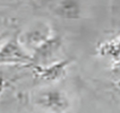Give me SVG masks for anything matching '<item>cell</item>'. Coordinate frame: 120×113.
<instances>
[{
    "mask_svg": "<svg viewBox=\"0 0 120 113\" xmlns=\"http://www.w3.org/2000/svg\"><path fill=\"white\" fill-rule=\"evenodd\" d=\"M7 40H8V35L6 33H0V47L5 44Z\"/></svg>",
    "mask_w": 120,
    "mask_h": 113,
    "instance_id": "ba28073f",
    "label": "cell"
},
{
    "mask_svg": "<svg viewBox=\"0 0 120 113\" xmlns=\"http://www.w3.org/2000/svg\"><path fill=\"white\" fill-rule=\"evenodd\" d=\"M54 34L56 33L50 24L45 22H36L25 28L20 33L17 41L19 42L23 49L31 55L38 47H40Z\"/></svg>",
    "mask_w": 120,
    "mask_h": 113,
    "instance_id": "6da1fadb",
    "label": "cell"
},
{
    "mask_svg": "<svg viewBox=\"0 0 120 113\" xmlns=\"http://www.w3.org/2000/svg\"><path fill=\"white\" fill-rule=\"evenodd\" d=\"M61 47V37L54 34L47 42H44L40 47H38L31 54V60L36 62L39 66H47L50 63V60L57 55Z\"/></svg>",
    "mask_w": 120,
    "mask_h": 113,
    "instance_id": "277c9868",
    "label": "cell"
},
{
    "mask_svg": "<svg viewBox=\"0 0 120 113\" xmlns=\"http://www.w3.org/2000/svg\"><path fill=\"white\" fill-rule=\"evenodd\" d=\"M112 70H113L116 73H119L120 75V60H118V61L114 62L113 67H112Z\"/></svg>",
    "mask_w": 120,
    "mask_h": 113,
    "instance_id": "9c48e42d",
    "label": "cell"
},
{
    "mask_svg": "<svg viewBox=\"0 0 120 113\" xmlns=\"http://www.w3.org/2000/svg\"><path fill=\"white\" fill-rule=\"evenodd\" d=\"M98 53L102 57H110L114 61L120 60V40L108 41L98 47Z\"/></svg>",
    "mask_w": 120,
    "mask_h": 113,
    "instance_id": "52a82bcc",
    "label": "cell"
},
{
    "mask_svg": "<svg viewBox=\"0 0 120 113\" xmlns=\"http://www.w3.org/2000/svg\"><path fill=\"white\" fill-rule=\"evenodd\" d=\"M31 61V55L23 49L17 40H7L0 47V65L24 63Z\"/></svg>",
    "mask_w": 120,
    "mask_h": 113,
    "instance_id": "3957f363",
    "label": "cell"
},
{
    "mask_svg": "<svg viewBox=\"0 0 120 113\" xmlns=\"http://www.w3.org/2000/svg\"><path fill=\"white\" fill-rule=\"evenodd\" d=\"M73 62L71 59H64L59 61H53L47 66H38L35 73L38 77L45 81H56L61 79L67 73L68 67Z\"/></svg>",
    "mask_w": 120,
    "mask_h": 113,
    "instance_id": "5b68a950",
    "label": "cell"
},
{
    "mask_svg": "<svg viewBox=\"0 0 120 113\" xmlns=\"http://www.w3.org/2000/svg\"><path fill=\"white\" fill-rule=\"evenodd\" d=\"M38 103L42 109L51 113H62L69 107V101L66 94L56 88H49L40 93Z\"/></svg>",
    "mask_w": 120,
    "mask_h": 113,
    "instance_id": "7a4b0ae2",
    "label": "cell"
},
{
    "mask_svg": "<svg viewBox=\"0 0 120 113\" xmlns=\"http://www.w3.org/2000/svg\"><path fill=\"white\" fill-rule=\"evenodd\" d=\"M52 10L62 19H78L82 17V2L80 0H57Z\"/></svg>",
    "mask_w": 120,
    "mask_h": 113,
    "instance_id": "8992f818",
    "label": "cell"
}]
</instances>
